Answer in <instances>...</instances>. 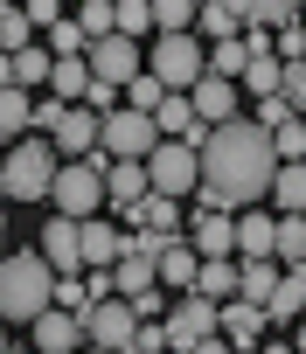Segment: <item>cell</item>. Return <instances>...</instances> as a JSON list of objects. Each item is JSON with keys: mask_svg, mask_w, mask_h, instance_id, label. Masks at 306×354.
Returning <instances> with one entry per match:
<instances>
[{"mask_svg": "<svg viewBox=\"0 0 306 354\" xmlns=\"http://www.w3.org/2000/svg\"><path fill=\"white\" fill-rule=\"evenodd\" d=\"M188 354H237V347H230V340H223V333H202V340H195V347H188Z\"/></svg>", "mask_w": 306, "mask_h": 354, "instance_id": "cell-47", "label": "cell"}, {"mask_svg": "<svg viewBox=\"0 0 306 354\" xmlns=\"http://www.w3.org/2000/svg\"><path fill=\"white\" fill-rule=\"evenodd\" d=\"M8 354H28V347H8Z\"/></svg>", "mask_w": 306, "mask_h": 354, "instance_id": "cell-54", "label": "cell"}, {"mask_svg": "<svg viewBox=\"0 0 306 354\" xmlns=\"http://www.w3.org/2000/svg\"><path fill=\"white\" fill-rule=\"evenodd\" d=\"M42 35H49V56H84V49H91V42H84V28H77L70 15H63L56 28H42Z\"/></svg>", "mask_w": 306, "mask_h": 354, "instance_id": "cell-39", "label": "cell"}, {"mask_svg": "<svg viewBox=\"0 0 306 354\" xmlns=\"http://www.w3.org/2000/svg\"><path fill=\"white\" fill-rule=\"evenodd\" d=\"M271 257L306 264V216H271Z\"/></svg>", "mask_w": 306, "mask_h": 354, "instance_id": "cell-28", "label": "cell"}, {"mask_svg": "<svg viewBox=\"0 0 306 354\" xmlns=\"http://www.w3.org/2000/svg\"><path fill=\"white\" fill-rule=\"evenodd\" d=\"M21 15H28V28L42 35V28H56V21H63V0H21Z\"/></svg>", "mask_w": 306, "mask_h": 354, "instance_id": "cell-42", "label": "cell"}, {"mask_svg": "<svg viewBox=\"0 0 306 354\" xmlns=\"http://www.w3.org/2000/svg\"><path fill=\"white\" fill-rule=\"evenodd\" d=\"M264 326H271V319H264V306H251V299H223V306H216V333H223L230 347H258Z\"/></svg>", "mask_w": 306, "mask_h": 354, "instance_id": "cell-15", "label": "cell"}, {"mask_svg": "<svg viewBox=\"0 0 306 354\" xmlns=\"http://www.w3.org/2000/svg\"><path fill=\"white\" fill-rule=\"evenodd\" d=\"M278 271H285V264H271V257H237V299L264 306V299H271V285H278Z\"/></svg>", "mask_w": 306, "mask_h": 354, "instance_id": "cell-24", "label": "cell"}, {"mask_svg": "<svg viewBox=\"0 0 306 354\" xmlns=\"http://www.w3.org/2000/svg\"><path fill=\"white\" fill-rule=\"evenodd\" d=\"M188 250L195 257H237V223L223 209H195L188 216Z\"/></svg>", "mask_w": 306, "mask_h": 354, "instance_id": "cell-12", "label": "cell"}, {"mask_svg": "<svg viewBox=\"0 0 306 354\" xmlns=\"http://www.w3.org/2000/svg\"><path fill=\"white\" fill-rule=\"evenodd\" d=\"M195 250H188V236H174L161 257H153V278H161V292H181V285H195Z\"/></svg>", "mask_w": 306, "mask_h": 354, "instance_id": "cell-22", "label": "cell"}, {"mask_svg": "<svg viewBox=\"0 0 306 354\" xmlns=\"http://www.w3.org/2000/svg\"><path fill=\"white\" fill-rule=\"evenodd\" d=\"M77 28H84V42H105L111 35V0H77Z\"/></svg>", "mask_w": 306, "mask_h": 354, "instance_id": "cell-38", "label": "cell"}, {"mask_svg": "<svg viewBox=\"0 0 306 354\" xmlns=\"http://www.w3.org/2000/svg\"><path fill=\"white\" fill-rule=\"evenodd\" d=\"M118 97H125V111H146V118H153V104H161V97H168V84H161V77H153V70H139L132 84H118Z\"/></svg>", "mask_w": 306, "mask_h": 354, "instance_id": "cell-34", "label": "cell"}, {"mask_svg": "<svg viewBox=\"0 0 306 354\" xmlns=\"http://www.w3.org/2000/svg\"><path fill=\"white\" fill-rule=\"evenodd\" d=\"M28 118H35V97H28L21 84H8V91H0V139H21Z\"/></svg>", "mask_w": 306, "mask_h": 354, "instance_id": "cell-31", "label": "cell"}, {"mask_svg": "<svg viewBox=\"0 0 306 354\" xmlns=\"http://www.w3.org/2000/svg\"><path fill=\"white\" fill-rule=\"evenodd\" d=\"M56 181V146L49 139H15L0 160V202H49Z\"/></svg>", "mask_w": 306, "mask_h": 354, "instance_id": "cell-3", "label": "cell"}, {"mask_svg": "<svg viewBox=\"0 0 306 354\" xmlns=\"http://www.w3.org/2000/svg\"><path fill=\"white\" fill-rule=\"evenodd\" d=\"M77 250H84V271H111L118 250H125V230H111L105 216H84L77 223Z\"/></svg>", "mask_w": 306, "mask_h": 354, "instance_id": "cell-14", "label": "cell"}, {"mask_svg": "<svg viewBox=\"0 0 306 354\" xmlns=\"http://www.w3.org/2000/svg\"><path fill=\"white\" fill-rule=\"evenodd\" d=\"M49 63H56V56H49V49H35V42H28V49H15V84H21V91H42V84H49Z\"/></svg>", "mask_w": 306, "mask_h": 354, "instance_id": "cell-36", "label": "cell"}, {"mask_svg": "<svg viewBox=\"0 0 306 354\" xmlns=\"http://www.w3.org/2000/svg\"><path fill=\"white\" fill-rule=\"evenodd\" d=\"M299 216H306V209H299Z\"/></svg>", "mask_w": 306, "mask_h": 354, "instance_id": "cell-59", "label": "cell"}, {"mask_svg": "<svg viewBox=\"0 0 306 354\" xmlns=\"http://www.w3.org/2000/svg\"><path fill=\"white\" fill-rule=\"evenodd\" d=\"M49 202L70 216V223H84V216H98L105 209V167H91V160H56V181H49Z\"/></svg>", "mask_w": 306, "mask_h": 354, "instance_id": "cell-5", "label": "cell"}, {"mask_svg": "<svg viewBox=\"0 0 306 354\" xmlns=\"http://www.w3.org/2000/svg\"><path fill=\"white\" fill-rule=\"evenodd\" d=\"M146 188H153V195L188 202V195L202 188V153H195V146H181V139H161V146L146 153Z\"/></svg>", "mask_w": 306, "mask_h": 354, "instance_id": "cell-4", "label": "cell"}, {"mask_svg": "<svg viewBox=\"0 0 306 354\" xmlns=\"http://www.w3.org/2000/svg\"><path fill=\"white\" fill-rule=\"evenodd\" d=\"M237 354H251V347H237Z\"/></svg>", "mask_w": 306, "mask_h": 354, "instance_id": "cell-58", "label": "cell"}, {"mask_svg": "<svg viewBox=\"0 0 306 354\" xmlns=\"http://www.w3.org/2000/svg\"><path fill=\"white\" fill-rule=\"evenodd\" d=\"M63 111H70V104H63V97H42V104H35V118H28V125H42V132H56V125H63Z\"/></svg>", "mask_w": 306, "mask_h": 354, "instance_id": "cell-46", "label": "cell"}, {"mask_svg": "<svg viewBox=\"0 0 306 354\" xmlns=\"http://www.w3.org/2000/svg\"><path fill=\"white\" fill-rule=\"evenodd\" d=\"M146 8H153V35H195L202 0H146Z\"/></svg>", "mask_w": 306, "mask_h": 354, "instance_id": "cell-29", "label": "cell"}, {"mask_svg": "<svg viewBox=\"0 0 306 354\" xmlns=\"http://www.w3.org/2000/svg\"><path fill=\"white\" fill-rule=\"evenodd\" d=\"M237 257H271V216L264 209H237Z\"/></svg>", "mask_w": 306, "mask_h": 354, "instance_id": "cell-26", "label": "cell"}, {"mask_svg": "<svg viewBox=\"0 0 306 354\" xmlns=\"http://www.w3.org/2000/svg\"><path fill=\"white\" fill-rule=\"evenodd\" d=\"M28 340H35V354H77L84 347V319L63 313V306H49L42 319H28Z\"/></svg>", "mask_w": 306, "mask_h": 354, "instance_id": "cell-13", "label": "cell"}, {"mask_svg": "<svg viewBox=\"0 0 306 354\" xmlns=\"http://www.w3.org/2000/svg\"><path fill=\"white\" fill-rule=\"evenodd\" d=\"M299 35H306V15H299Z\"/></svg>", "mask_w": 306, "mask_h": 354, "instance_id": "cell-56", "label": "cell"}, {"mask_svg": "<svg viewBox=\"0 0 306 354\" xmlns=\"http://www.w3.org/2000/svg\"><path fill=\"white\" fill-rule=\"evenodd\" d=\"M98 146H105L111 160H146L153 146H161V125H153L146 111H125V104H118V111L98 118Z\"/></svg>", "mask_w": 306, "mask_h": 354, "instance_id": "cell-7", "label": "cell"}, {"mask_svg": "<svg viewBox=\"0 0 306 354\" xmlns=\"http://www.w3.org/2000/svg\"><path fill=\"white\" fill-rule=\"evenodd\" d=\"M49 285H56V271L42 264V250H8L0 257V319L8 326L42 319L49 313Z\"/></svg>", "mask_w": 306, "mask_h": 354, "instance_id": "cell-2", "label": "cell"}, {"mask_svg": "<svg viewBox=\"0 0 306 354\" xmlns=\"http://www.w3.org/2000/svg\"><path fill=\"white\" fill-rule=\"evenodd\" d=\"M251 118H258L264 132H278V125H285V118H299V111H292L285 97H258V111H251Z\"/></svg>", "mask_w": 306, "mask_h": 354, "instance_id": "cell-44", "label": "cell"}, {"mask_svg": "<svg viewBox=\"0 0 306 354\" xmlns=\"http://www.w3.org/2000/svg\"><path fill=\"white\" fill-rule=\"evenodd\" d=\"M77 104H91V111L105 118V111H118V84H98V77H91V91H84Z\"/></svg>", "mask_w": 306, "mask_h": 354, "instance_id": "cell-45", "label": "cell"}, {"mask_svg": "<svg viewBox=\"0 0 306 354\" xmlns=\"http://www.w3.org/2000/svg\"><path fill=\"white\" fill-rule=\"evenodd\" d=\"M125 306H132V319H161V313H168V292H161V285H146V292H132Z\"/></svg>", "mask_w": 306, "mask_h": 354, "instance_id": "cell-43", "label": "cell"}, {"mask_svg": "<svg viewBox=\"0 0 306 354\" xmlns=\"http://www.w3.org/2000/svg\"><path fill=\"white\" fill-rule=\"evenodd\" d=\"M125 354H146V347H125Z\"/></svg>", "mask_w": 306, "mask_h": 354, "instance_id": "cell-55", "label": "cell"}, {"mask_svg": "<svg viewBox=\"0 0 306 354\" xmlns=\"http://www.w3.org/2000/svg\"><path fill=\"white\" fill-rule=\"evenodd\" d=\"M35 42V28H28V15H21V0H0V56H15V49H28Z\"/></svg>", "mask_w": 306, "mask_h": 354, "instance_id": "cell-32", "label": "cell"}, {"mask_svg": "<svg viewBox=\"0 0 306 354\" xmlns=\"http://www.w3.org/2000/svg\"><path fill=\"white\" fill-rule=\"evenodd\" d=\"M153 125H161V139H181V146H195V153H202V139H209V125L188 111V97H181V91H168L161 104H153Z\"/></svg>", "mask_w": 306, "mask_h": 354, "instance_id": "cell-16", "label": "cell"}, {"mask_svg": "<svg viewBox=\"0 0 306 354\" xmlns=\"http://www.w3.org/2000/svg\"><path fill=\"white\" fill-rule=\"evenodd\" d=\"M188 292H202V299H216V306H223V299L237 292V257H202V264H195V285H188Z\"/></svg>", "mask_w": 306, "mask_h": 354, "instance_id": "cell-27", "label": "cell"}, {"mask_svg": "<svg viewBox=\"0 0 306 354\" xmlns=\"http://www.w3.org/2000/svg\"><path fill=\"white\" fill-rule=\"evenodd\" d=\"M271 153H278V160H306V118H285V125L271 132Z\"/></svg>", "mask_w": 306, "mask_h": 354, "instance_id": "cell-40", "label": "cell"}, {"mask_svg": "<svg viewBox=\"0 0 306 354\" xmlns=\"http://www.w3.org/2000/svg\"><path fill=\"white\" fill-rule=\"evenodd\" d=\"M278 216H299L306 209V160H278V174H271V195H264Z\"/></svg>", "mask_w": 306, "mask_h": 354, "instance_id": "cell-21", "label": "cell"}, {"mask_svg": "<svg viewBox=\"0 0 306 354\" xmlns=\"http://www.w3.org/2000/svg\"><path fill=\"white\" fill-rule=\"evenodd\" d=\"M271 174H278L271 132L251 111H237V118L209 125V139H202V188L195 195H202V209L237 216V209H258L271 195Z\"/></svg>", "mask_w": 306, "mask_h": 354, "instance_id": "cell-1", "label": "cell"}, {"mask_svg": "<svg viewBox=\"0 0 306 354\" xmlns=\"http://www.w3.org/2000/svg\"><path fill=\"white\" fill-rule=\"evenodd\" d=\"M84 63H91V77H98V84H132V77L146 70V49H139V42H125V35H105V42H91V49H84Z\"/></svg>", "mask_w": 306, "mask_h": 354, "instance_id": "cell-8", "label": "cell"}, {"mask_svg": "<svg viewBox=\"0 0 306 354\" xmlns=\"http://www.w3.org/2000/svg\"><path fill=\"white\" fill-rule=\"evenodd\" d=\"M132 326H139V319H132L125 299H98V306L84 313V340L105 347V354H125V347H132Z\"/></svg>", "mask_w": 306, "mask_h": 354, "instance_id": "cell-10", "label": "cell"}, {"mask_svg": "<svg viewBox=\"0 0 306 354\" xmlns=\"http://www.w3.org/2000/svg\"><path fill=\"white\" fill-rule=\"evenodd\" d=\"M84 91H91V63H84V56H56V63H49V97L77 104Z\"/></svg>", "mask_w": 306, "mask_h": 354, "instance_id": "cell-25", "label": "cell"}, {"mask_svg": "<svg viewBox=\"0 0 306 354\" xmlns=\"http://www.w3.org/2000/svg\"><path fill=\"white\" fill-rule=\"evenodd\" d=\"M237 8H244L251 28H285V21H299V0H237Z\"/></svg>", "mask_w": 306, "mask_h": 354, "instance_id": "cell-33", "label": "cell"}, {"mask_svg": "<svg viewBox=\"0 0 306 354\" xmlns=\"http://www.w3.org/2000/svg\"><path fill=\"white\" fill-rule=\"evenodd\" d=\"M0 236H8V216H0Z\"/></svg>", "mask_w": 306, "mask_h": 354, "instance_id": "cell-53", "label": "cell"}, {"mask_svg": "<svg viewBox=\"0 0 306 354\" xmlns=\"http://www.w3.org/2000/svg\"><path fill=\"white\" fill-rule=\"evenodd\" d=\"M146 70L161 77L168 91H188L195 77H209V49H202L195 35H153V49H146Z\"/></svg>", "mask_w": 306, "mask_h": 354, "instance_id": "cell-6", "label": "cell"}, {"mask_svg": "<svg viewBox=\"0 0 306 354\" xmlns=\"http://www.w3.org/2000/svg\"><path fill=\"white\" fill-rule=\"evenodd\" d=\"M292 354H306V313H299V340H292Z\"/></svg>", "mask_w": 306, "mask_h": 354, "instance_id": "cell-50", "label": "cell"}, {"mask_svg": "<svg viewBox=\"0 0 306 354\" xmlns=\"http://www.w3.org/2000/svg\"><path fill=\"white\" fill-rule=\"evenodd\" d=\"M161 326H168V347H195L202 333H216V299H202V292H181V299L161 313Z\"/></svg>", "mask_w": 306, "mask_h": 354, "instance_id": "cell-9", "label": "cell"}, {"mask_svg": "<svg viewBox=\"0 0 306 354\" xmlns=\"http://www.w3.org/2000/svg\"><path fill=\"white\" fill-rule=\"evenodd\" d=\"M258 354H292V347L285 340H258Z\"/></svg>", "mask_w": 306, "mask_h": 354, "instance_id": "cell-49", "label": "cell"}, {"mask_svg": "<svg viewBox=\"0 0 306 354\" xmlns=\"http://www.w3.org/2000/svg\"><path fill=\"white\" fill-rule=\"evenodd\" d=\"M42 264L63 278V271H84V250H77V223L70 216H56L49 230H42Z\"/></svg>", "mask_w": 306, "mask_h": 354, "instance_id": "cell-20", "label": "cell"}, {"mask_svg": "<svg viewBox=\"0 0 306 354\" xmlns=\"http://www.w3.org/2000/svg\"><path fill=\"white\" fill-rule=\"evenodd\" d=\"M278 70H285L278 56H251L244 63V97H278Z\"/></svg>", "mask_w": 306, "mask_h": 354, "instance_id": "cell-37", "label": "cell"}, {"mask_svg": "<svg viewBox=\"0 0 306 354\" xmlns=\"http://www.w3.org/2000/svg\"><path fill=\"white\" fill-rule=\"evenodd\" d=\"M49 146H56V160H84V153L98 146V111H91V104H70L63 125L49 132Z\"/></svg>", "mask_w": 306, "mask_h": 354, "instance_id": "cell-17", "label": "cell"}, {"mask_svg": "<svg viewBox=\"0 0 306 354\" xmlns=\"http://www.w3.org/2000/svg\"><path fill=\"white\" fill-rule=\"evenodd\" d=\"M181 97H188V111H195L202 125H223V118H237V111H244V104H237V84H230V77H195V84H188Z\"/></svg>", "mask_w": 306, "mask_h": 354, "instance_id": "cell-11", "label": "cell"}, {"mask_svg": "<svg viewBox=\"0 0 306 354\" xmlns=\"http://www.w3.org/2000/svg\"><path fill=\"white\" fill-rule=\"evenodd\" d=\"M299 313H306V264H285L278 285H271V299H264V319L271 326H292Z\"/></svg>", "mask_w": 306, "mask_h": 354, "instance_id": "cell-18", "label": "cell"}, {"mask_svg": "<svg viewBox=\"0 0 306 354\" xmlns=\"http://www.w3.org/2000/svg\"><path fill=\"white\" fill-rule=\"evenodd\" d=\"M230 35H244V8L237 0H202L195 8V42L209 49V42H230Z\"/></svg>", "mask_w": 306, "mask_h": 354, "instance_id": "cell-19", "label": "cell"}, {"mask_svg": "<svg viewBox=\"0 0 306 354\" xmlns=\"http://www.w3.org/2000/svg\"><path fill=\"white\" fill-rule=\"evenodd\" d=\"M15 84V56H0V91H8Z\"/></svg>", "mask_w": 306, "mask_h": 354, "instance_id": "cell-48", "label": "cell"}, {"mask_svg": "<svg viewBox=\"0 0 306 354\" xmlns=\"http://www.w3.org/2000/svg\"><path fill=\"white\" fill-rule=\"evenodd\" d=\"M0 257H8V243H0Z\"/></svg>", "mask_w": 306, "mask_h": 354, "instance_id": "cell-57", "label": "cell"}, {"mask_svg": "<svg viewBox=\"0 0 306 354\" xmlns=\"http://www.w3.org/2000/svg\"><path fill=\"white\" fill-rule=\"evenodd\" d=\"M244 63H251V49H244V35H230V42H209V77H244Z\"/></svg>", "mask_w": 306, "mask_h": 354, "instance_id": "cell-35", "label": "cell"}, {"mask_svg": "<svg viewBox=\"0 0 306 354\" xmlns=\"http://www.w3.org/2000/svg\"><path fill=\"white\" fill-rule=\"evenodd\" d=\"M77 354H105V347H77Z\"/></svg>", "mask_w": 306, "mask_h": 354, "instance_id": "cell-52", "label": "cell"}, {"mask_svg": "<svg viewBox=\"0 0 306 354\" xmlns=\"http://www.w3.org/2000/svg\"><path fill=\"white\" fill-rule=\"evenodd\" d=\"M278 97H285V104H292V111H299V118H306V56H299V63H285V70H278Z\"/></svg>", "mask_w": 306, "mask_h": 354, "instance_id": "cell-41", "label": "cell"}, {"mask_svg": "<svg viewBox=\"0 0 306 354\" xmlns=\"http://www.w3.org/2000/svg\"><path fill=\"white\" fill-rule=\"evenodd\" d=\"M0 354H8V319H0Z\"/></svg>", "mask_w": 306, "mask_h": 354, "instance_id": "cell-51", "label": "cell"}, {"mask_svg": "<svg viewBox=\"0 0 306 354\" xmlns=\"http://www.w3.org/2000/svg\"><path fill=\"white\" fill-rule=\"evenodd\" d=\"M139 195H146V160H111V167H105V202L132 209Z\"/></svg>", "mask_w": 306, "mask_h": 354, "instance_id": "cell-23", "label": "cell"}, {"mask_svg": "<svg viewBox=\"0 0 306 354\" xmlns=\"http://www.w3.org/2000/svg\"><path fill=\"white\" fill-rule=\"evenodd\" d=\"M111 35L146 42V35H153V8H146V0H111Z\"/></svg>", "mask_w": 306, "mask_h": 354, "instance_id": "cell-30", "label": "cell"}]
</instances>
